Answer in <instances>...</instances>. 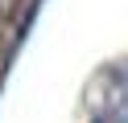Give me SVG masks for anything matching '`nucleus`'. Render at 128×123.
I'll list each match as a JSON object with an SVG mask.
<instances>
[{"label":"nucleus","instance_id":"obj_1","mask_svg":"<svg viewBox=\"0 0 128 123\" xmlns=\"http://www.w3.org/2000/svg\"><path fill=\"white\" fill-rule=\"evenodd\" d=\"M87 98H91L95 123H128V66L103 70Z\"/></svg>","mask_w":128,"mask_h":123}]
</instances>
